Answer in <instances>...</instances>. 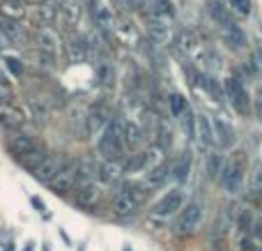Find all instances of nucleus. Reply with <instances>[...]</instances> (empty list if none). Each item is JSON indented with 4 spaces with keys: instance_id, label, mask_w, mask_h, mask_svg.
Instances as JSON below:
<instances>
[{
    "instance_id": "obj_1",
    "label": "nucleus",
    "mask_w": 262,
    "mask_h": 251,
    "mask_svg": "<svg viewBox=\"0 0 262 251\" xmlns=\"http://www.w3.org/2000/svg\"><path fill=\"white\" fill-rule=\"evenodd\" d=\"M97 150L106 159H120L124 152V122L111 120L101 132L99 141H97Z\"/></svg>"
},
{
    "instance_id": "obj_2",
    "label": "nucleus",
    "mask_w": 262,
    "mask_h": 251,
    "mask_svg": "<svg viewBox=\"0 0 262 251\" xmlns=\"http://www.w3.org/2000/svg\"><path fill=\"white\" fill-rule=\"evenodd\" d=\"M242 182H244V157L235 155L230 159H226V166L221 171V178H219V184L226 189L230 196L242 192Z\"/></svg>"
},
{
    "instance_id": "obj_3",
    "label": "nucleus",
    "mask_w": 262,
    "mask_h": 251,
    "mask_svg": "<svg viewBox=\"0 0 262 251\" xmlns=\"http://www.w3.org/2000/svg\"><path fill=\"white\" fill-rule=\"evenodd\" d=\"M223 90H226L228 101L232 104V109H235L237 113H239V115H249L251 113V109H253V99L249 97V92H246L244 83H242L239 78H235V76L226 78Z\"/></svg>"
},
{
    "instance_id": "obj_4",
    "label": "nucleus",
    "mask_w": 262,
    "mask_h": 251,
    "mask_svg": "<svg viewBox=\"0 0 262 251\" xmlns=\"http://www.w3.org/2000/svg\"><path fill=\"white\" fill-rule=\"evenodd\" d=\"M200 221H203V205H200V203H189L186 207L180 210L172 228H175L177 235H191L198 231Z\"/></svg>"
},
{
    "instance_id": "obj_5",
    "label": "nucleus",
    "mask_w": 262,
    "mask_h": 251,
    "mask_svg": "<svg viewBox=\"0 0 262 251\" xmlns=\"http://www.w3.org/2000/svg\"><path fill=\"white\" fill-rule=\"evenodd\" d=\"M81 182V175H78V169L74 161H69L67 166H64L62 171H60L58 175H55L53 180H51L46 187L51 189V194H55V196H67L69 192H72L76 184Z\"/></svg>"
},
{
    "instance_id": "obj_6",
    "label": "nucleus",
    "mask_w": 262,
    "mask_h": 251,
    "mask_svg": "<svg viewBox=\"0 0 262 251\" xmlns=\"http://www.w3.org/2000/svg\"><path fill=\"white\" fill-rule=\"evenodd\" d=\"M69 157H55V155H46L44 159L39 161V164L35 166V171H32V178L37 180V182L41 184H49L51 180L55 178V175L60 173V171L64 169V166L69 164Z\"/></svg>"
},
{
    "instance_id": "obj_7",
    "label": "nucleus",
    "mask_w": 262,
    "mask_h": 251,
    "mask_svg": "<svg viewBox=\"0 0 262 251\" xmlns=\"http://www.w3.org/2000/svg\"><path fill=\"white\" fill-rule=\"evenodd\" d=\"M219 30H221L223 44H226L230 51H242V49H246V44H249V37H246V32L242 30V28L237 26L232 18H230V21L219 23Z\"/></svg>"
},
{
    "instance_id": "obj_8",
    "label": "nucleus",
    "mask_w": 262,
    "mask_h": 251,
    "mask_svg": "<svg viewBox=\"0 0 262 251\" xmlns=\"http://www.w3.org/2000/svg\"><path fill=\"white\" fill-rule=\"evenodd\" d=\"M99 198H101V192L92 180H81V182L76 184L74 203H76L78 207H83V210H95L97 203H99Z\"/></svg>"
},
{
    "instance_id": "obj_9",
    "label": "nucleus",
    "mask_w": 262,
    "mask_h": 251,
    "mask_svg": "<svg viewBox=\"0 0 262 251\" xmlns=\"http://www.w3.org/2000/svg\"><path fill=\"white\" fill-rule=\"evenodd\" d=\"M182 205H184V196H182V192L180 189H172V192H168L166 196H161L157 203H154L152 215L159 217V219H168V217L175 215L177 210H182Z\"/></svg>"
},
{
    "instance_id": "obj_10",
    "label": "nucleus",
    "mask_w": 262,
    "mask_h": 251,
    "mask_svg": "<svg viewBox=\"0 0 262 251\" xmlns=\"http://www.w3.org/2000/svg\"><path fill=\"white\" fill-rule=\"evenodd\" d=\"M7 150H9V155H14L16 159H21V157H26L28 152L37 150V143H35V138L28 136V134L16 132V129H9Z\"/></svg>"
},
{
    "instance_id": "obj_11",
    "label": "nucleus",
    "mask_w": 262,
    "mask_h": 251,
    "mask_svg": "<svg viewBox=\"0 0 262 251\" xmlns=\"http://www.w3.org/2000/svg\"><path fill=\"white\" fill-rule=\"evenodd\" d=\"M138 207L140 205L129 196L127 192H124V189L115 194L113 201H111V210H113V215L118 217V219H129V217H134Z\"/></svg>"
},
{
    "instance_id": "obj_12",
    "label": "nucleus",
    "mask_w": 262,
    "mask_h": 251,
    "mask_svg": "<svg viewBox=\"0 0 262 251\" xmlns=\"http://www.w3.org/2000/svg\"><path fill=\"white\" fill-rule=\"evenodd\" d=\"M214 122V138H216V143L223 148V150H230V148L237 145V134H235V127H232L228 120L223 118H216L212 120Z\"/></svg>"
},
{
    "instance_id": "obj_13",
    "label": "nucleus",
    "mask_w": 262,
    "mask_h": 251,
    "mask_svg": "<svg viewBox=\"0 0 262 251\" xmlns=\"http://www.w3.org/2000/svg\"><path fill=\"white\" fill-rule=\"evenodd\" d=\"M0 122L7 129H21L26 124V113L12 101H0Z\"/></svg>"
},
{
    "instance_id": "obj_14",
    "label": "nucleus",
    "mask_w": 262,
    "mask_h": 251,
    "mask_svg": "<svg viewBox=\"0 0 262 251\" xmlns=\"http://www.w3.org/2000/svg\"><path fill=\"white\" fill-rule=\"evenodd\" d=\"M35 46L41 51H49V53H55L60 46V37L58 32L53 30L51 26H44V28H37L35 32Z\"/></svg>"
},
{
    "instance_id": "obj_15",
    "label": "nucleus",
    "mask_w": 262,
    "mask_h": 251,
    "mask_svg": "<svg viewBox=\"0 0 262 251\" xmlns=\"http://www.w3.org/2000/svg\"><path fill=\"white\" fill-rule=\"evenodd\" d=\"M195 138H198V143L203 148H212L216 143V138H214V122L209 120V115H198V120H195Z\"/></svg>"
},
{
    "instance_id": "obj_16",
    "label": "nucleus",
    "mask_w": 262,
    "mask_h": 251,
    "mask_svg": "<svg viewBox=\"0 0 262 251\" xmlns=\"http://www.w3.org/2000/svg\"><path fill=\"white\" fill-rule=\"evenodd\" d=\"M170 21L172 18L159 16V14H152L147 21V32L154 41H166L168 35H170Z\"/></svg>"
},
{
    "instance_id": "obj_17",
    "label": "nucleus",
    "mask_w": 262,
    "mask_h": 251,
    "mask_svg": "<svg viewBox=\"0 0 262 251\" xmlns=\"http://www.w3.org/2000/svg\"><path fill=\"white\" fill-rule=\"evenodd\" d=\"M0 30L9 37L14 46H21L23 41H28V35H26V28L21 26V21H12V18H5L0 16Z\"/></svg>"
},
{
    "instance_id": "obj_18",
    "label": "nucleus",
    "mask_w": 262,
    "mask_h": 251,
    "mask_svg": "<svg viewBox=\"0 0 262 251\" xmlns=\"http://www.w3.org/2000/svg\"><path fill=\"white\" fill-rule=\"evenodd\" d=\"M223 166H226V157H223L219 150H212V152H209L207 159H205V175H207L209 182H219Z\"/></svg>"
},
{
    "instance_id": "obj_19",
    "label": "nucleus",
    "mask_w": 262,
    "mask_h": 251,
    "mask_svg": "<svg viewBox=\"0 0 262 251\" xmlns=\"http://www.w3.org/2000/svg\"><path fill=\"white\" fill-rule=\"evenodd\" d=\"M0 16L12 18V21H23L28 16V7L23 0H0Z\"/></svg>"
},
{
    "instance_id": "obj_20",
    "label": "nucleus",
    "mask_w": 262,
    "mask_h": 251,
    "mask_svg": "<svg viewBox=\"0 0 262 251\" xmlns=\"http://www.w3.org/2000/svg\"><path fill=\"white\" fill-rule=\"evenodd\" d=\"M189 171H191V152H182L170 164V175L177 182H186L189 180Z\"/></svg>"
},
{
    "instance_id": "obj_21",
    "label": "nucleus",
    "mask_w": 262,
    "mask_h": 251,
    "mask_svg": "<svg viewBox=\"0 0 262 251\" xmlns=\"http://www.w3.org/2000/svg\"><path fill=\"white\" fill-rule=\"evenodd\" d=\"M55 16H58V9L51 3H41L30 18H32V23H35V28H44V26H51V23L55 21Z\"/></svg>"
},
{
    "instance_id": "obj_22",
    "label": "nucleus",
    "mask_w": 262,
    "mask_h": 251,
    "mask_svg": "<svg viewBox=\"0 0 262 251\" xmlns=\"http://www.w3.org/2000/svg\"><path fill=\"white\" fill-rule=\"evenodd\" d=\"M122 173H124V169L120 166V159H108L99 166V178L104 180L106 184L118 182V180L122 178Z\"/></svg>"
},
{
    "instance_id": "obj_23",
    "label": "nucleus",
    "mask_w": 262,
    "mask_h": 251,
    "mask_svg": "<svg viewBox=\"0 0 262 251\" xmlns=\"http://www.w3.org/2000/svg\"><path fill=\"white\" fill-rule=\"evenodd\" d=\"M168 175H170V164H168V161H161V164L154 166V169L145 175V184H147L149 189H157L166 182Z\"/></svg>"
},
{
    "instance_id": "obj_24",
    "label": "nucleus",
    "mask_w": 262,
    "mask_h": 251,
    "mask_svg": "<svg viewBox=\"0 0 262 251\" xmlns=\"http://www.w3.org/2000/svg\"><path fill=\"white\" fill-rule=\"evenodd\" d=\"M67 53L69 58H72V62H83V60L88 58V44L83 37H69L67 41Z\"/></svg>"
},
{
    "instance_id": "obj_25",
    "label": "nucleus",
    "mask_w": 262,
    "mask_h": 251,
    "mask_svg": "<svg viewBox=\"0 0 262 251\" xmlns=\"http://www.w3.org/2000/svg\"><path fill=\"white\" fill-rule=\"evenodd\" d=\"M111 122L108 113H106L104 106H97V109L90 111V115L85 118V124H88V132H99L101 127H106V124Z\"/></svg>"
},
{
    "instance_id": "obj_26",
    "label": "nucleus",
    "mask_w": 262,
    "mask_h": 251,
    "mask_svg": "<svg viewBox=\"0 0 262 251\" xmlns=\"http://www.w3.org/2000/svg\"><path fill=\"white\" fill-rule=\"evenodd\" d=\"M145 141V132L138 127V124H131V122H124V148H140V143Z\"/></svg>"
},
{
    "instance_id": "obj_27",
    "label": "nucleus",
    "mask_w": 262,
    "mask_h": 251,
    "mask_svg": "<svg viewBox=\"0 0 262 251\" xmlns=\"http://www.w3.org/2000/svg\"><path fill=\"white\" fill-rule=\"evenodd\" d=\"M99 161L95 159V157H83L81 161H76V169H78V175H81V180H92L99 175Z\"/></svg>"
},
{
    "instance_id": "obj_28",
    "label": "nucleus",
    "mask_w": 262,
    "mask_h": 251,
    "mask_svg": "<svg viewBox=\"0 0 262 251\" xmlns=\"http://www.w3.org/2000/svg\"><path fill=\"white\" fill-rule=\"evenodd\" d=\"M92 16H95V23L104 30H111L115 26V18H113V12H111L106 5H95L92 7Z\"/></svg>"
},
{
    "instance_id": "obj_29",
    "label": "nucleus",
    "mask_w": 262,
    "mask_h": 251,
    "mask_svg": "<svg viewBox=\"0 0 262 251\" xmlns=\"http://www.w3.org/2000/svg\"><path fill=\"white\" fill-rule=\"evenodd\" d=\"M249 194L251 196L262 194V161H253V166L249 171Z\"/></svg>"
},
{
    "instance_id": "obj_30",
    "label": "nucleus",
    "mask_w": 262,
    "mask_h": 251,
    "mask_svg": "<svg viewBox=\"0 0 262 251\" xmlns=\"http://www.w3.org/2000/svg\"><path fill=\"white\" fill-rule=\"evenodd\" d=\"M122 189L129 194L131 198H134L136 203H138V205H143V203L147 201V196L152 194V192H149V187H147L145 182H131V184H124Z\"/></svg>"
},
{
    "instance_id": "obj_31",
    "label": "nucleus",
    "mask_w": 262,
    "mask_h": 251,
    "mask_svg": "<svg viewBox=\"0 0 262 251\" xmlns=\"http://www.w3.org/2000/svg\"><path fill=\"white\" fill-rule=\"evenodd\" d=\"M147 164H149V152H136V155H131V159L127 164H124V173H138V171H143Z\"/></svg>"
},
{
    "instance_id": "obj_32",
    "label": "nucleus",
    "mask_w": 262,
    "mask_h": 251,
    "mask_svg": "<svg viewBox=\"0 0 262 251\" xmlns=\"http://www.w3.org/2000/svg\"><path fill=\"white\" fill-rule=\"evenodd\" d=\"M180 118H182V129H184L186 138H189V141H193V138H195V120H198V115H195L191 109H186Z\"/></svg>"
},
{
    "instance_id": "obj_33",
    "label": "nucleus",
    "mask_w": 262,
    "mask_h": 251,
    "mask_svg": "<svg viewBox=\"0 0 262 251\" xmlns=\"http://www.w3.org/2000/svg\"><path fill=\"white\" fill-rule=\"evenodd\" d=\"M168 109H170V113L175 115V118H180V115L184 113L186 109H189V104H186V97L180 95V92H172V95L168 97Z\"/></svg>"
},
{
    "instance_id": "obj_34",
    "label": "nucleus",
    "mask_w": 262,
    "mask_h": 251,
    "mask_svg": "<svg viewBox=\"0 0 262 251\" xmlns=\"http://www.w3.org/2000/svg\"><path fill=\"white\" fill-rule=\"evenodd\" d=\"M152 14H159V16L166 18H175V7H172V0H152Z\"/></svg>"
},
{
    "instance_id": "obj_35",
    "label": "nucleus",
    "mask_w": 262,
    "mask_h": 251,
    "mask_svg": "<svg viewBox=\"0 0 262 251\" xmlns=\"http://www.w3.org/2000/svg\"><path fill=\"white\" fill-rule=\"evenodd\" d=\"M32 62H35V67L46 69V72H49V69H53V53L37 49L35 53H32Z\"/></svg>"
},
{
    "instance_id": "obj_36",
    "label": "nucleus",
    "mask_w": 262,
    "mask_h": 251,
    "mask_svg": "<svg viewBox=\"0 0 262 251\" xmlns=\"http://www.w3.org/2000/svg\"><path fill=\"white\" fill-rule=\"evenodd\" d=\"M226 3H228V7L235 14H239V16H249V14L253 12V0H226Z\"/></svg>"
},
{
    "instance_id": "obj_37",
    "label": "nucleus",
    "mask_w": 262,
    "mask_h": 251,
    "mask_svg": "<svg viewBox=\"0 0 262 251\" xmlns=\"http://www.w3.org/2000/svg\"><path fill=\"white\" fill-rule=\"evenodd\" d=\"M200 86H203L214 99H223V86L214 76H205V81H200Z\"/></svg>"
},
{
    "instance_id": "obj_38",
    "label": "nucleus",
    "mask_w": 262,
    "mask_h": 251,
    "mask_svg": "<svg viewBox=\"0 0 262 251\" xmlns=\"http://www.w3.org/2000/svg\"><path fill=\"white\" fill-rule=\"evenodd\" d=\"M157 143H159V148H161V150H168V148L172 145V132L166 127V124H159V129H157Z\"/></svg>"
},
{
    "instance_id": "obj_39",
    "label": "nucleus",
    "mask_w": 262,
    "mask_h": 251,
    "mask_svg": "<svg viewBox=\"0 0 262 251\" xmlns=\"http://www.w3.org/2000/svg\"><path fill=\"white\" fill-rule=\"evenodd\" d=\"M44 152H41L39 150V148H37V150H32V152H28V155L26 157H21V159H18V161H21V164L23 166H26V169H30V171H35V166L37 164H39V161L41 159H44Z\"/></svg>"
},
{
    "instance_id": "obj_40",
    "label": "nucleus",
    "mask_w": 262,
    "mask_h": 251,
    "mask_svg": "<svg viewBox=\"0 0 262 251\" xmlns=\"http://www.w3.org/2000/svg\"><path fill=\"white\" fill-rule=\"evenodd\" d=\"M237 247H239V251H258V238L253 233H242Z\"/></svg>"
},
{
    "instance_id": "obj_41",
    "label": "nucleus",
    "mask_w": 262,
    "mask_h": 251,
    "mask_svg": "<svg viewBox=\"0 0 262 251\" xmlns=\"http://www.w3.org/2000/svg\"><path fill=\"white\" fill-rule=\"evenodd\" d=\"M239 231L242 233H251V228H253V212L251 210H242L239 212Z\"/></svg>"
},
{
    "instance_id": "obj_42",
    "label": "nucleus",
    "mask_w": 262,
    "mask_h": 251,
    "mask_svg": "<svg viewBox=\"0 0 262 251\" xmlns=\"http://www.w3.org/2000/svg\"><path fill=\"white\" fill-rule=\"evenodd\" d=\"M60 9H62L64 18H67L69 23H74V21H76V18H78V5H74L72 0H64V3H62V7H60Z\"/></svg>"
},
{
    "instance_id": "obj_43",
    "label": "nucleus",
    "mask_w": 262,
    "mask_h": 251,
    "mask_svg": "<svg viewBox=\"0 0 262 251\" xmlns=\"http://www.w3.org/2000/svg\"><path fill=\"white\" fill-rule=\"evenodd\" d=\"M177 44H180L182 49L191 51V49H193V44H195L193 32H191V30H182V32H180V37H177Z\"/></svg>"
},
{
    "instance_id": "obj_44",
    "label": "nucleus",
    "mask_w": 262,
    "mask_h": 251,
    "mask_svg": "<svg viewBox=\"0 0 262 251\" xmlns=\"http://www.w3.org/2000/svg\"><path fill=\"white\" fill-rule=\"evenodd\" d=\"M5 67L9 69L12 76H21L23 74V62L21 60H16V58H5Z\"/></svg>"
},
{
    "instance_id": "obj_45",
    "label": "nucleus",
    "mask_w": 262,
    "mask_h": 251,
    "mask_svg": "<svg viewBox=\"0 0 262 251\" xmlns=\"http://www.w3.org/2000/svg\"><path fill=\"white\" fill-rule=\"evenodd\" d=\"M209 12H212V16L216 18V23H223V21H230V16H228V12L221 7L219 3H212L209 5Z\"/></svg>"
},
{
    "instance_id": "obj_46",
    "label": "nucleus",
    "mask_w": 262,
    "mask_h": 251,
    "mask_svg": "<svg viewBox=\"0 0 262 251\" xmlns=\"http://www.w3.org/2000/svg\"><path fill=\"white\" fill-rule=\"evenodd\" d=\"M97 78H99L101 83H111L113 81V69L108 67V65H97Z\"/></svg>"
},
{
    "instance_id": "obj_47",
    "label": "nucleus",
    "mask_w": 262,
    "mask_h": 251,
    "mask_svg": "<svg viewBox=\"0 0 262 251\" xmlns=\"http://www.w3.org/2000/svg\"><path fill=\"white\" fill-rule=\"evenodd\" d=\"M253 113H255V120H258V122H262V86H258V92H255Z\"/></svg>"
},
{
    "instance_id": "obj_48",
    "label": "nucleus",
    "mask_w": 262,
    "mask_h": 251,
    "mask_svg": "<svg viewBox=\"0 0 262 251\" xmlns=\"http://www.w3.org/2000/svg\"><path fill=\"white\" fill-rule=\"evenodd\" d=\"M14 99V90L9 83H0V101H12Z\"/></svg>"
},
{
    "instance_id": "obj_49",
    "label": "nucleus",
    "mask_w": 262,
    "mask_h": 251,
    "mask_svg": "<svg viewBox=\"0 0 262 251\" xmlns=\"http://www.w3.org/2000/svg\"><path fill=\"white\" fill-rule=\"evenodd\" d=\"M30 203H32V207H35L39 215H46V205H44V201L41 198H37V196H30Z\"/></svg>"
},
{
    "instance_id": "obj_50",
    "label": "nucleus",
    "mask_w": 262,
    "mask_h": 251,
    "mask_svg": "<svg viewBox=\"0 0 262 251\" xmlns=\"http://www.w3.org/2000/svg\"><path fill=\"white\" fill-rule=\"evenodd\" d=\"M7 46H12V41H9V37L5 35L3 30H0V51H5V49H7Z\"/></svg>"
},
{
    "instance_id": "obj_51",
    "label": "nucleus",
    "mask_w": 262,
    "mask_h": 251,
    "mask_svg": "<svg viewBox=\"0 0 262 251\" xmlns=\"http://www.w3.org/2000/svg\"><path fill=\"white\" fill-rule=\"evenodd\" d=\"M255 65H258V67H262V46H258V49H255Z\"/></svg>"
},
{
    "instance_id": "obj_52",
    "label": "nucleus",
    "mask_w": 262,
    "mask_h": 251,
    "mask_svg": "<svg viewBox=\"0 0 262 251\" xmlns=\"http://www.w3.org/2000/svg\"><path fill=\"white\" fill-rule=\"evenodd\" d=\"M0 83H9V76L3 72V67H0Z\"/></svg>"
},
{
    "instance_id": "obj_53",
    "label": "nucleus",
    "mask_w": 262,
    "mask_h": 251,
    "mask_svg": "<svg viewBox=\"0 0 262 251\" xmlns=\"http://www.w3.org/2000/svg\"><path fill=\"white\" fill-rule=\"evenodd\" d=\"M23 3H30V5H41V3H46V0H23Z\"/></svg>"
},
{
    "instance_id": "obj_54",
    "label": "nucleus",
    "mask_w": 262,
    "mask_h": 251,
    "mask_svg": "<svg viewBox=\"0 0 262 251\" xmlns=\"http://www.w3.org/2000/svg\"><path fill=\"white\" fill-rule=\"evenodd\" d=\"M41 251H51V249H49V244H44V247H41Z\"/></svg>"
}]
</instances>
